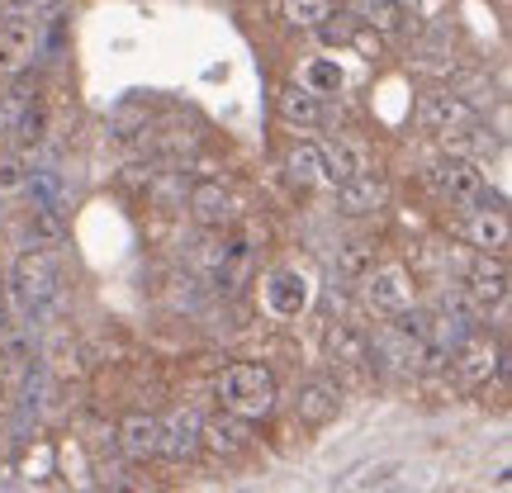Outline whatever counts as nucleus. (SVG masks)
<instances>
[{"instance_id": "1", "label": "nucleus", "mask_w": 512, "mask_h": 493, "mask_svg": "<svg viewBox=\"0 0 512 493\" xmlns=\"http://www.w3.org/2000/svg\"><path fill=\"white\" fill-rule=\"evenodd\" d=\"M219 403L238 418H266L275 408V375L256 361H238L219 375Z\"/></svg>"}, {"instance_id": "2", "label": "nucleus", "mask_w": 512, "mask_h": 493, "mask_svg": "<svg viewBox=\"0 0 512 493\" xmlns=\"http://www.w3.org/2000/svg\"><path fill=\"white\" fill-rule=\"evenodd\" d=\"M15 299H19V309L29 313V318H43V313L53 309V299H57V256L53 252H29V256H19V266H15Z\"/></svg>"}, {"instance_id": "3", "label": "nucleus", "mask_w": 512, "mask_h": 493, "mask_svg": "<svg viewBox=\"0 0 512 493\" xmlns=\"http://www.w3.org/2000/svg\"><path fill=\"white\" fill-rule=\"evenodd\" d=\"M366 304L384 318H394V313L413 309V275L403 271V266H370L366 271Z\"/></svg>"}, {"instance_id": "4", "label": "nucleus", "mask_w": 512, "mask_h": 493, "mask_svg": "<svg viewBox=\"0 0 512 493\" xmlns=\"http://www.w3.org/2000/svg\"><path fill=\"white\" fill-rule=\"evenodd\" d=\"M451 366H456L460 384L479 389V384H489L494 375H503V356H498V347L484 337V332H470V337L451 351Z\"/></svg>"}, {"instance_id": "5", "label": "nucleus", "mask_w": 512, "mask_h": 493, "mask_svg": "<svg viewBox=\"0 0 512 493\" xmlns=\"http://www.w3.org/2000/svg\"><path fill=\"white\" fill-rule=\"evenodd\" d=\"M432 185H437L441 200L475 209V200L484 195V171H479V162H470V157H446V162L432 171Z\"/></svg>"}, {"instance_id": "6", "label": "nucleus", "mask_w": 512, "mask_h": 493, "mask_svg": "<svg viewBox=\"0 0 512 493\" xmlns=\"http://www.w3.org/2000/svg\"><path fill=\"white\" fill-rule=\"evenodd\" d=\"M204 451V418L195 408H181L162 422V451L157 456H171V460H190Z\"/></svg>"}, {"instance_id": "7", "label": "nucleus", "mask_w": 512, "mask_h": 493, "mask_svg": "<svg viewBox=\"0 0 512 493\" xmlns=\"http://www.w3.org/2000/svg\"><path fill=\"white\" fill-rule=\"evenodd\" d=\"M38 24H43V19L19 15V10H10V15L0 19V67H19V62H29V57H34Z\"/></svg>"}, {"instance_id": "8", "label": "nucleus", "mask_w": 512, "mask_h": 493, "mask_svg": "<svg viewBox=\"0 0 512 493\" xmlns=\"http://www.w3.org/2000/svg\"><path fill=\"white\" fill-rule=\"evenodd\" d=\"M370 171V157L361 143H351V138H337V143L323 147V185H347L356 176H366Z\"/></svg>"}, {"instance_id": "9", "label": "nucleus", "mask_w": 512, "mask_h": 493, "mask_svg": "<svg viewBox=\"0 0 512 493\" xmlns=\"http://www.w3.org/2000/svg\"><path fill=\"white\" fill-rule=\"evenodd\" d=\"M304 304H309V280L299 271H271V280H266V309L290 323V318L304 313Z\"/></svg>"}, {"instance_id": "10", "label": "nucleus", "mask_w": 512, "mask_h": 493, "mask_svg": "<svg viewBox=\"0 0 512 493\" xmlns=\"http://www.w3.org/2000/svg\"><path fill=\"white\" fill-rule=\"evenodd\" d=\"M479 119V110L475 105H470V100H465V95H432V100H427V105H422V124L432 128V133H441V138H446V133H456V128H465V124H475Z\"/></svg>"}, {"instance_id": "11", "label": "nucleus", "mask_w": 512, "mask_h": 493, "mask_svg": "<svg viewBox=\"0 0 512 493\" xmlns=\"http://www.w3.org/2000/svg\"><path fill=\"white\" fill-rule=\"evenodd\" d=\"M470 242H475L479 252L489 256H503L512 242V228H508V214L503 209H489V204H475V214H470Z\"/></svg>"}, {"instance_id": "12", "label": "nucleus", "mask_w": 512, "mask_h": 493, "mask_svg": "<svg viewBox=\"0 0 512 493\" xmlns=\"http://www.w3.org/2000/svg\"><path fill=\"white\" fill-rule=\"evenodd\" d=\"M465 294L475 299L479 309H498V304H508V266L503 261H475V271H470V285H465Z\"/></svg>"}, {"instance_id": "13", "label": "nucleus", "mask_w": 512, "mask_h": 493, "mask_svg": "<svg viewBox=\"0 0 512 493\" xmlns=\"http://www.w3.org/2000/svg\"><path fill=\"white\" fill-rule=\"evenodd\" d=\"M337 408H342V389L332 380H309L299 384V394H294V413L304 422H332Z\"/></svg>"}, {"instance_id": "14", "label": "nucleus", "mask_w": 512, "mask_h": 493, "mask_svg": "<svg viewBox=\"0 0 512 493\" xmlns=\"http://www.w3.org/2000/svg\"><path fill=\"white\" fill-rule=\"evenodd\" d=\"M119 451H124L128 460H147L162 451V422L147 418V413H133V418H124V427H119Z\"/></svg>"}, {"instance_id": "15", "label": "nucleus", "mask_w": 512, "mask_h": 493, "mask_svg": "<svg viewBox=\"0 0 512 493\" xmlns=\"http://www.w3.org/2000/svg\"><path fill=\"white\" fill-rule=\"evenodd\" d=\"M252 446V432H247V418L238 413H223V418L204 422V451H214V456H238Z\"/></svg>"}, {"instance_id": "16", "label": "nucleus", "mask_w": 512, "mask_h": 493, "mask_svg": "<svg viewBox=\"0 0 512 493\" xmlns=\"http://www.w3.org/2000/svg\"><path fill=\"white\" fill-rule=\"evenodd\" d=\"M190 214L204 223V228H223V223L233 219V200H228V190L219 181H200L190 190Z\"/></svg>"}, {"instance_id": "17", "label": "nucleus", "mask_w": 512, "mask_h": 493, "mask_svg": "<svg viewBox=\"0 0 512 493\" xmlns=\"http://www.w3.org/2000/svg\"><path fill=\"white\" fill-rule=\"evenodd\" d=\"M380 204H384V185L375 181L370 171L347 185H337V209H342V214H356V219H361V214H375Z\"/></svg>"}, {"instance_id": "18", "label": "nucleus", "mask_w": 512, "mask_h": 493, "mask_svg": "<svg viewBox=\"0 0 512 493\" xmlns=\"http://www.w3.org/2000/svg\"><path fill=\"white\" fill-rule=\"evenodd\" d=\"M280 119L294 128H313L318 119H323V100H318V91H309V86H290V91L280 95Z\"/></svg>"}, {"instance_id": "19", "label": "nucleus", "mask_w": 512, "mask_h": 493, "mask_svg": "<svg viewBox=\"0 0 512 493\" xmlns=\"http://www.w3.org/2000/svg\"><path fill=\"white\" fill-rule=\"evenodd\" d=\"M285 166H290L294 185H323V147L318 143H294Z\"/></svg>"}, {"instance_id": "20", "label": "nucleus", "mask_w": 512, "mask_h": 493, "mask_svg": "<svg viewBox=\"0 0 512 493\" xmlns=\"http://www.w3.org/2000/svg\"><path fill=\"white\" fill-rule=\"evenodd\" d=\"M370 342L361 337V332H351V328H328V351L337 356V361H347V366H361V361H370Z\"/></svg>"}, {"instance_id": "21", "label": "nucleus", "mask_w": 512, "mask_h": 493, "mask_svg": "<svg viewBox=\"0 0 512 493\" xmlns=\"http://www.w3.org/2000/svg\"><path fill=\"white\" fill-rule=\"evenodd\" d=\"M280 15L290 19L294 29H318V24L332 15V0H285Z\"/></svg>"}, {"instance_id": "22", "label": "nucleus", "mask_w": 512, "mask_h": 493, "mask_svg": "<svg viewBox=\"0 0 512 493\" xmlns=\"http://www.w3.org/2000/svg\"><path fill=\"white\" fill-rule=\"evenodd\" d=\"M43 128H48V110H43V100H29V110L19 114V124H15V133L24 138V143H38L43 138Z\"/></svg>"}, {"instance_id": "23", "label": "nucleus", "mask_w": 512, "mask_h": 493, "mask_svg": "<svg viewBox=\"0 0 512 493\" xmlns=\"http://www.w3.org/2000/svg\"><path fill=\"white\" fill-rule=\"evenodd\" d=\"M29 100H34V91H29V86H15V91L5 95V105H0V128H15L19 114L29 110Z\"/></svg>"}, {"instance_id": "24", "label": "nucleus", "mask_w": 512, "mask_h": 493, "mask_svg": "<svg viewBox=\"0 0 512 493\" xmlns=\"http://www.w3.org/2000/svg\"><path fill=\"white\" fill-rule=\"evenodd\" d=\"M394 475H399V465H375V470H361V475L342 479L347 489H375V484H394Z\"/></svg>"}, {"instance_id": "25", "label": "nucleus", "mask_w": 512, "mask_h": 493, "mask_svg": "<svg viewBox=\"0 0 512 493\" xmlns=\"http://www.w3.org/2000/svg\"><path fill=\"white\" fill-rule=\"evenodd\" d=\"M356 24H361V19H351V15H337V24H332V15H328L318 24V34H323V43H351Z\"/></svg>"}, {"instance_id": "26", "label": "nucleus", "mask_w": 512, "mask_h": 493, "mask_svg": "<svg viewBox=\"0 0 512 493\" xmlns=\"http://www.w3.org/2000/svg\"><path fill=\"white\" fill-rule=\"evenodd\" d=\"M337 86H342L337 62H313L309 67V91H337Z\"/></svg>"}, {"instance_id": "27", "label": "nucleus", "mask_w": 512, "mask_h": 493, "mask_svg": "<svg viewBox=\"0 0 512 493\" xmlns=\"http://www.w3.org/2000/svg\"><path fill=\"white\" fill-rule=\"evenodd\" d=\"M342 266H347V271H366V266H370L366 242H347V252H342Z\"/></svg>"}, {"instance_id": "28", "label": "nucleus", "mask_w": 512, "mask_h": 493, "mask_svg": "<svg viewBox=\"0 0 512 493\" xmlns=\"http://www.w3.org/2000/svg\"><path fill=\"white\" fill-rule=\"evenodd\" d=\"M62 0H15V10L19 15H34V19H43V15H53Z\"/></svg>"}, {"instance_id": "29", "label": "nucleus", "mask_w": 512, "mask_h": 493, "mask_svg": "<svg viewBox=\"0 0 512 493\" xmlns=\"http://www.w3.org/2000/svg\"><path fill=\"white\" fill-rule=\"evenodd\" d=\"M15 181H19V166L5 162V166H0V185H15Z\"/></svg>"}, {"instance_id": "30", "label": "nucleus", "mask_w": 512, "mask_h": 493, "mask_svg": "<svg viewBox=\"0 0 512 493\" xmlns=\"http://www.w3.org/2000/svg\"><path fill=\"white\" fill-rule=\"evenodd\" d=\"M0 342H5V313H0Z\"/></svg>"}]
</instances>
